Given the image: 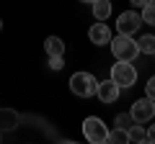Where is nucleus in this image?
I'll return each instance as SVG.
<instances>
[{"mask_svg":"<svg viewBox=\"0 0 155 144\" xmlns=\"http://www.w3.org/2000/svg\"><path fill=\"white\" fill-rule=\"evenodd\" d=\"M109 46H111V54H114L116 59H122V62H134V59H137V54H140L137 41H134L129 33H119L116 39L111 36Z\"/></svg>","mask_w":155,"mask_h":144,"instance_id":"1","label":"nucleus"},{"mask_svg":"<svg viewBox=\"0 0 155 144\" xmlns=\"http://www.w3.org/2000/svg\"><path fill=\"white\" fill-rule=\"evenodd\" d=\"M96 88H98V80L91 72H75L70 77V90L78 98H91V95H96Z\"/></svg>","mask_w":155,"mask_h":144,"instance_id":"2","label":"nucleus"},{"mask_svg":"<svg viewBox=\"0 0 155 144\" xmlns=\"http://www.w3.org/2000/svg\"><path fill=\"white\" fill-rule=\"evenodd\" d=\"M111 80H114L119 88H132V85L137 83V70H134L132 62L116 59V64L111 67Z\"/></svg>","mask_w":155,"mask_h":144,"instance_id":"3","label":"nucleus"},{"mask_svg":"<svg viewBox=\"0 0 155 144\" xmlns=\"http://www.w3.org/2000/svg\"><path fill=\"white\" fill-rule=\"evenodd\" d=\"M83 136L88 139V142H93V144H104L106 136H109V129H106V124L101 121V118L88 116L83 121Z\"/></svg>","mask_w":155,"mask_h":144,"instance_id":"4","label":"nucleus"},{"mask_svg":"<svg viewBox=\"0 0 155 144\" xmlns=\"http://www.w3.org/2000/svg\"><path fill=\"white\" fill-rule=\"evenodd\" d=\"M132 118H134V124H150L153 121V116H155V100L153 98H140V100H134L132 103Z\"/></svg>","mask_w":155,"mask_h":144,"instance_id":"5","label":"nucleus"},{"mask_svg":"<svg viewBox=\"0 0 155 144\" xmlns=\"http://www.w3.org/2000/svg\"><path fill=\"white\" fill-rule=\"evenodd\" d=\"M140 26H142V16L137 11H127V13H122V16L116 18V31L119 33H129L132 36Z\"/></svg>","mask_w":155,"mask_h":144,"instance_id":"6","label":"nucleus"},{"mask_svg":"<svg viewBox=\"0 0 155 144\" xmlns=\"http://www.w3.org/2000/svg\"><path fill=\"white\" fill-rule=\"evenodd\" d=\"M88 39H91V44H96V46H106V44L111 41V28H109V23H104V21L93 23V26L88 28Z\"/></svg>","mask_w":155,"mask_h":144,"instance_id":"7","label":"nucleus"},{"mask_svg":"<svg viewBox=\"0 0 155 144\" xmlns=\"http://www.w3.org/2000/svg\"><path fill=\"white\" fill-rule=\"evenodd\" d=\"M119 90L122 88H119L114 80H104V83H98V88H96V95H98L101 103L109 105V103H114V100L119 98Z\"/></svg>","mask_w":155,"mask_h":144,"instance_id":"8","label":"nucleus"},{"mask_svg":"<svg viewBox=\"0 0 155 144\" xmlns=\"http://www.w3.org/2000/svg\"><path fill=\"white\" fill-rule=\"evenodd\" d=\"M44 49H47V57H62L65 54V41L60 36H47Z\"/></svg>","mask_w":155,"mask_h":144,"instance_id":"9","label":"nucleus"},{"mask_svg":"<svg viewBox=\"0 0 155 144\" xmlns=\"http://www.w3.org/2000/svg\"><path fill=\"white\" fill-rule=\"evenodd\" d=\"M91 8H93L96 21H106L111 16V0H96V3H91Z\"/></svg>","mask_w":155,"mask_h":144,"instance_id":"10","label":"nucleus"},{"mask_svg":"<svg viewBox=\"0 0 155 144\" xmlns=\"http://www.w3.org/2000/svg\"><path fill=\"white\" fill-rule=\"evenodd\" d=\"M137 49H140V54H147V57H153V54H155V36H153V33L142 36V39L137 41Z\"/></svg>","mask_w":155,"mask_h":144,"instance_id":"11","label":"nucleus"},{"mask_svg":"<svg viewBox=\"0 0 155 144\" xmlns=\"http://www.w3.org/2000/svg\"><path fill=\"white\" fill-rule=\"evenodd\" d=\"M16 126H18L16 111H0V129H16Z\"/></svg>","mask_w":155,"mask_h":144,"instance_id":"12","label":"nucleus"},{"mask_svg":"<svg viewBox=\"0 0 155 144\" xmlns=\"http://www.w3.org/2000/svg\"><path fill=\"white\" fill-rule=\"evenodd\" d=\"M106 142H111V144H127L129 142V134H127V129H111L109 131V136H106Z\"/></svg>","mask_w":155,"mask_h":144,"instance_id":"13","label":"nucleus"},{"mask_svg":"<svg viewBox=\"0 0 155 144\" xmlns=\"http://www.w3.org/2000/svg\"><path fill=\"white\" fill-rule=\"evenodd\" d=\"M127 134H129V142H145V129L142 126H137V124H132V126L127 129Z\"/></svg>","mask_w":155,"mask_h":144,"instance_id":"14","label":"nucleus"},{"mask_svg":"<svg viewBox=\"0 0 155 144\" xmlns=\"http://www.w3.org/2000/svg\"><path fill=\"white\" fill-rule=\"evenodd\" d=\"M142 23H150V26H155V3H147V5L142 8Z\"/></svg>","mask_w":155,"mask_h":144,"instance_id":"15","label":"nucleus"},{"mask_svg":"<svg viewBox=\"0 0 155 144\" xmlns=\"http://www.w3.org/2000/svg\"><path fill=\"white\" fill-rule=\"evenodd\" d=\"M132 124H134L132 113H119V116L114 118V126H119V129H129Z\"/></svg>","mask_w":155,"mask_h":144,"instance_id":"16","label":"nucleus"},{"mask_svg":"<svg viewBox=\"0 0 155 144\" xmlns=\"http://www.w3.org/2000/svg\"><path fill=\"white\" fill-rule=\"evenodd\" d=\"M62 67H65V59H62V57H49V70H62Z\"/></svg>","mask_w":155,"mask_h":144,"instance_id":"17","label":"nucleus"},{"mask_svg":"<svg viewBox=\"0 0 155 144\" xmlns=\"http://www.w3.org/2000/svg\"><path fill=\"white\" fill-rule=\"evenodd\" d=\"M145 95H147V98H153V100H155V75H153V77L147 80V85H145Z\"/></svg>","mask_w":155,"mask_h":144,"instance_id":"18","label":"nucleus"},{"mask_svg":"<svg viewBox=\"0 0 155 144\" xmlns=\"http://www.w3.org/2000/svg\"><path fill=\"white\" fill-rule=\"evenodd\" d=\"M145 142L155 144V124H150V129H145Z\"/></svg>","mask_w":155,"mask_h":144,"instance_id":"19","label":"nucleus"},{"mask_svg":"<svg viewBox=\"0 0 155 144\" xmlns=\"http://www.w3.org/2000/svg\"><path fill=\"white\" fill-rule=\"evenodd\" d=\"M129 3H132L134 8H145L147 3H155V0H129Z\"/></svg>","mask_w":155,"mask_h":144,"instance_id":"20","label":"nucleus"},{"mask_svg":"<svg viewBox=\"0 0 155 144\" xmlns=\"http://www.w3.org/2000/svg\"><path fill=\"white\" fill-rule=\"evenodd\" d=\"M80 3H96V0H80Z\"/></svg>","mask_w":155,"mask_h":144,"instance_id":"21","label":"nucleus"},{"mask_svg":"<svg viewBox=\"0 0 155 144\" xmlns=\"http://www.w3.org/2000/svg\"><path fill=\"white\" fill-rule=\"evenodd\" d=\"M0 28H3V21H0Z\"/></svg>","mask_w":155,"mask_h":144,"instance_id":"22","label":"nucleus"}]
</instances>
